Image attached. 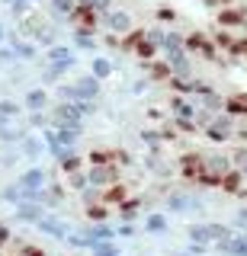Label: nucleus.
Returning <instances> with one entry per match:
<instances>
[{
  "mask_svg": "<svg viewBox=\"0 0 247 256\" xmlns=\"http://www.w3.org/2000/svg\"><path fill=\"white\" fill-rule=\"evenodd\" d=\"M10 48H13V54H20L23 61H33L36 58V45H26V42H17V38H13Z\"/></svg>",
  "mask_w": 247,
  "mask_h": 256,
  "instance_id": "obj_19",
  "label": "nucleus"
},
{
  "mask_svg": "<svg viewBox=\"0 0 247 256\" xmlns=\"http://www.w3.org/2000/svg\"><path fill=\"white\" fill-rule=\"evenodd\" d=\"M90 6H93V10H106L109 0H90Z\"/></svg>",
  "mask_w": 247,
  "mask_h": 256,
  "instance_id": "obj_34",
  "label": "nucleus"
},
{
  "mask_svg": "<svg viewBox=\"0 0 247 256\" xmlns=\"http://www.w3.org/2000/svg\"><path fill=\"white\" fill-rule=\"evenodd\" d=\"M77 45H81V48H97V38L87 36V32H77Z\"/></svg>",
  "mask_w": 247,
  "mask_h": 256,
  "instance_id": "obj_29",
  "label": "nucleus"
},
{
  "mask_svg": "<svg viewBox=\"0 0 247 256\" xmlns=\"http://www.w3.org/2000/svg\"><path fill=\"white\" fill-rule=\"evenodd\" d=\"M45 180H49V173H45L42 166H29L26 173L17 176L20 186H23V189H33V192H36V189H45Z\"/></svg>",
  "mask_w": 247,
  "mask_h": 256,
  "instance_id": "obj_4",
  "label": "nucleus"
},
{
  "mask_svg": "<svg viewBox=\"0 0 247 256\" xmlns=\"http://www.w3.org/2000/svg\"><path fill=\"white\" fill-rule=\"evenodd\" d=\"M212 42L218 45V48H228V52H231V45H234V38H231L228 32H215V38H212Z\"/></svg>",
  "mask_w": 247,
  "mask_h": 256,
  "instance_id": "obj_26",
  "label": "nucleus"
},
{
  "mask_svg": "<svg viewBox=\"0 0 247 256\" xmlns=\"http://www.w3.org/2000/svg\"><path fill=\"white\" fill-rule=\"evenodd\" d=\"M202 154H183L180 157V170H183V176H186V180H193L196 182V176L202 173Z\"/></svg>",
  "mask_w": 247,
  "mask_h": 256,
  "instance_id": "obj_9",
  "label": "nucleus"
},
{
  "mask_svg": "<svg viewBox=\"0 0 247 256\" xmlns=\"http://www.w3.org/2000/svg\"><path fill=\"white\" fill-rule=\"evenodd\" d=\"M0 116H4V118H10V122H13V118L20 116V106H17L13 100H0Z\"/></svg>",
  "mask_w": 247,
  "mask_h": 256,
  "instance_id": "obj_23",
  "label": "nucleus"
},
{
  "mask_svg": "<svg viewBox=\"0 0 247 256\" xmlns=\"http://www.w3.org/2000/svg\"><path fill=\"white\" fill-rule=\"evenodd\" d=\"M116 234H122V237H132V234H135V228H132V224H122V228H119Z\"/></svg>",
  "mask_w": 247,
  "mask_h": 256,
  "instance_id": "obj_32",
  "label": "nucleus"
},
{
  "mask_svg": "<svg viewBox=\"0 0 247 256\" xmlns=\"http://www.w3.org/2000/svg\"><path fill=\"white\" fill-rule=\"evenodd\" d=\"M74 90H77V100H97V96H100V80L97 77H81V80H77V84H74Z\"/></svg>",
  "mask_w": 247,
  "mask_h": 256,
  "instance_id": "obj_10",
  "label": "nucleus"
},
{
  "mask_svg": "<svg viewBox=\"0 0 247 256\" xmlns=\"http://www.w3.org/2000/svg\"><path fill=\"white\" fill-rule=\"evenodd\" d=\"M167 228H170V224H167L164 214H148V218H145V230H148V234H164Z\"/></svg>",
  "mask_w": 247,
  "mask_h": 256,
  "instance_id": "obj_18",
  "label": "nucleus"
},
{
  "mask_svg": "<svg viewBox=\"0 0 247 256\" xmlns=\"http://www.w3.org/2000/svg\"><path fill=\"white\" fill-rule=\"evenodd\" d=\"M209 6H225V4H231V0H205Z\"/></svg>",
  "mask_w": 247,
  "mask_h": 256,
  "instance_id": "obj_36",
  "label": "nucleus"
},
{
  "mask_svg": "<svg viewBox=\"0 0 247 256\" xmlns=\"http://www.w3.org/2000/svg\"><path fill=\"white\" fill-rule=\"evenodd\" d=\"M36 224H39V230H45V234H49V237H55V240H65V237L71 234L65 221H58V218H49V214H42V218H39Z\"/></svg>",
  "mask_w": 247,
  "mask_h": 256,
  "instance_id": "obj_6",
  "label": "nucleus"
},
{
  "mask_svg": "<svg viewBox=\"0 0 247 256\" xmlns=\"http://www.w3.org/2000/svg\"><path fill=\"white\" fill-rule=\"evenodd\" d=\"M106 22H109V29H116V32H129V29H132V16L122 13V10L106 13Z\"/></svg>",
  "mask_w": 247,
  "mask_h": 256,
  "instance_id": "obj_13",
  "label": "nucleus"
},
{
  "mask_svg": "<svg viewBox=\"0 0 247 256\" xmlns=\"http://www.w3.org/2000/svg\"><path fill=\"white\" fill-rule=\"evenodd\" d=\"M161 20L164 22H173V20H177V13H173V10H161Z\"/></svg>",
  "mask_w": 247,
  "mask_h": 256,
  "instance_id": "obj_33",
  "label": "nucleus"
},
{
  "mask_svg": "<svg viewBox=\"0 0 247 256\" xmlns=\"http://www.w3.org/2000/svg\"><path fill=\"white\" fill-rule=\"evenodd\" d=\"M218 22L221 26H247V13L244 10H221Z\"/></svg>",
  "mask_w": 247,
  "mask_h": 256,
  "instance_id": "obj_15",
  "label": "nucleus"
},
{
  "mask_svg": "<svg viewBox=\"0 0 247 256\" xmlns=\"http://www.w3.org/2000/svg\"><path fill=\"white\" fill-rule=\"evenodd\" d=\"M23 256H45L42 250H33V246H23Z\"/></svg>",
  "mask_w": 247,
  "mask_h": 256,
  "instance_id": "obj_35",
  "label": "nucleus"
},
{
  "mask_svg": "<svg viewBox=\"0 0 247 256\" xmlns=\"http://www.w3.org/2000/svg\"><path fill=\"white\" fill-rule=\"evenodd\" d=\"M39 150H42V141H39V138H23L20 154H26V157H39Z\"/></svg>",
  "mask_w": 247,
  "mask_h": 256,
  "instance_id": "obj_21",
  "label": "nucleus"
},
{
  "mask_svg": "<svg viewBox=\"0 0 247 256\" xmlns=\"http://www.w3.org/2000/svg\"><path fill=\"white\" fill-rule=\"evenodd\" d=\"M90 253H93V256H122V250H119L113 240H93Z\"/></svg>",
  "mask_w": 247,
  "mask_h": 256,
  "instance_id": "obj_16",
  "label": "nucleus"
},
{
  "mask_svg": "<svg viewBox=\"0 0 247 256\" xmlns=\"http://www.w3.org/2000/svg\"><path fill=\"white\" fill-rule=\"evenodd\" d=\"M4 4H13V0H4Z\"/></svg>",
  "mask_w": 247,
  "mask_h": 256,
  "instance_id": "obj_40",
  "label": "nucleus"
},
{
  "mask_svg": "<svg viewBox=\"0 0 247 256\" xmlns=\"http://www.w3.org/2000/svg\"><path fill=\"white\" fill-rule=\"evenodd\" d=\"M103 202H109V205H116V202H119V205H122V202H125V189H122V186H119V189L113 186V189L106 192V196H103Z\"/></svg>",
  "mask_w": 247,
  "mask_h": 256,
  "instance_id": "obj_25",
  "label": "nucleus"
},
{
  "mask_svg": "<svg viewBox=\"0 0 247 256\" xmlns=\"http://www.w3.org/2000/svg\"><path fill=\"white\" fill-rule=\"evenodd\" d=\"M23 138H26V134H23L20 128H10V125H7V128H0V141H7V144H13V141H23Z\"/></svg>",
  "mask_w": 247,
  "mask_h": 256,
  "instance_id": "obj_24",
  "label": "nucleus"
},
{
  "mask_svg": "<svg viewBox=\"0 0 247 256\" xmlns=\"http://www.w3.org/2000/svg\"><path fill=\"white\" fill-rule=\"evenodd\" d=\"M244 160H247V148H234V150H231V166H241Z\"/></svg>",
  "mask_w": 247,
  "mask_h": 256,
  "instance_id": "obj_27",
  "label": "nucleus"
},
{
  "mask_svg": "<svg viewBox=\"0 0 247 256\" xmlns=\"http://www.w3.org/2000/svg\"><path fill=\"white\" fill-rule=\"evenodd\" d=\"M42 208H39L36 202H23V205H17V221H29V224H36L39 218H42Z\"/></svg>",
  "mask_w": 247,
  "mask_h": 256,
  "instance_id": "obj_12",
  "label": "nucleus"
},
{
  "mask_svg": "<svg viewBox=\"0 0 247 256\" xmlns=\"http://www.w3.org/2000/svg\"><path fill=\"white\" fill-rule=\"evenodd\" d=\"M87 180H90V186H109L119 180V170L116 166H93V170H87Z\"/></svg>",
  "mask_w": 247,
  "mask_h": 256,
  "instance_id": "obj_7",
  "label": "nucleus"
},
{
  "mask_svg": "<svg viewBox=\"0 0 247 256\" xmlns=\"http://www.w3.org/2000/svg\"><path fill=\"white\" fill-rule=\"evenodd\" d=\"M84 234L90 237V240H113V237H116V230L109 228V224L97 221V224H90V228H84Z\"/></svg>",
  "mask_w": 247,
  "mask_h": 256,
  "instance_id": "obj_14",
  "label": "nucleus"
},
{
  "mask_svg": "<svg viewBox=\"0 0 247 256\" xmlns=\"http://www.w3.org/2000/svg\"><path fill=\"white\" fill-rule=\"evenodd\" d=\"M141 141H148V148H157L161 134H157V132H141Z\"/></svg>",
  "mask_w": 247,
  "mask_h": 256,
  "instance_id": "obj_30",
  "label": "nucleus"
},
{
  "mask_svg": "<svg viewBox=\"0 0 247 256\" xmlns=\"http://www.w3.org/2000/svg\"><path fill=\"white\" fill-rule=\"evenodd\" d=\"M205 138H212L215 144H225L234 138V116H228V112H218V116L212 118L209 125H205Z\"/></svg>",
  "mask_w": 247,
  "mask_h": 256,
  "instance_id": "obj_1",
  "label": "nucleus"
},
{
  "mask_svg": "<svg viewBox=\"0 0 247 256\" xmlns=\"http://www.w3.org/2000/svg\"><path fill=\"white\" fill-rule=\"evenodd\" d=\"M244 182H247V180H244V173L237 170V166H231V170L221 176V186H218V189H221V192H228V196H237V192L244 189Z\"/></svg>",
  "mask_w": 247,
  "mask_h": 256,
  "instance_id": "obj_8",
  "label": "nucleus"
},
{
  "mask_svg": "<svg viewBox=\"0 0 247 256\" xmlns=\"http://www.w3.org/2000/svg\"><path fill=\"white\" fill-rule=\"evenodd\" d=\"M183 45H186V52H199L202 58L215 61V48H218V45H215L209 36H202V32H193V36H186V42H183Z\"/></svg>",
  "mask_w": 247,
  "mask_h": 256,
  "instance_id": "obj_3",
  "label": "nucleus"
},
{
  "mask_svg": "<svg viewBox=\"0 0 247 256\" xmlns=\"http://www.w3.org/2000/svg\"><path fill=\"white\" fill-rule=\"evenodd\" d=\"M45 58H49L52 64H65V68H74V64H77L74 52H71V48H65V45H52Z\"/></svg>",
  "mask_w": 247,
  "mask_h": 256,
  "instance_id": "obj_11",
  "label": "nucleus"
},
{
  "mask_svg": "<svg viewBox=\"0 0 247 256\" xmlns=\"http://www.w3.org/2000/svg\"><path fill=\"white\" fill-rule=\"evenodd\" d=\"M237 170H241V173H244V180H247V160H244V164H241V166H237Z\"/></svg>",
  "mask_w": 247,
  "mask_h": 256,
  "instance_id": "obj_37",
  "label": "nucleus"
},
{
  "mask_svg": "<svg viewBox=\"0 0 247 256\" xmlns=\"http://www.w3.org/2000/svg\"><path fill=\"white\" fill-rule=\"evenodd\" d=\"M45 102H49V93H45L42 86H36V90H29V93H26V106L33 109V112H39V109L45 106Z\"/></svg>",
  "mask_w": 247,
  "mask_h": 256,
  "instance_id": "obj_17",
  "label": "nucleus"
},
{
  "mask_svg": "<svg viewBox=\"0 0 247 256\" xmlns=\"http://www.w3.org/2000/svg\"><path fill=\"white\" fill-rule=\"evenodd\" d=\"M0 42H4V26H0Z\"/></svg>",
  "mask_w": 247,
  "mask_h": 256,
  "instance_id": "obj_39",
  "label": "nucleus"
},
{
  "mask_svg": "<svg viewBox=\"0 0 247 256\" xmlns=\"http://www.w3.org/2000/svg\"><path fill=\"white\" fill-rule=\"evenodd\" d=\"M221 256H247V234H231L218 244H212Z\"/></svg>",
  "mask_w": 247,
  "mask_h": 256,
  "instance_id": "obj_2",
  "label": "nucleus"
},
{
  "mask_svg": "<svg viewBox=\"0 0 247 256\" xmlns=\"http://www.w3.org/2000/svg\"><path fill=\"white\" fill-rule=\"evenodd\" d=\"M234 224H237V228H241V230L247 228V208H241V212L234 214Z\"/></svg>",
  "mask_w": 247,
  "mask_h": 256,
  "instance_id": "obj_31",
  "label": "nucleus"
},
{
  "mask_svg": "<svg viewBox=\"0 0 247 256\" xmlns=\"http://www.w3.org/2000/svg\"><path fill=\"white\" fill-rule=\"evenodd\" d=\"M68 182H71V189H87V186H90V180H87V170L68 173Z\"/></svg>",
  "mask_w": 247,
  "mask_h": 256,
  "instance_id": "obj_22",
  "label": "nucleus"
},
{
  "mask_svg": "<svg viewBox=\"0 0 247 256\" xmlns=\"http://www.w3.org/2000/svg\"><path fill=\"white\" fill-rule=\"evenodd\" d=\"M52 4H55V10H58V13H74V0H52Z\"/></svg>",
  "mask_w": 247,
  "mask_h": 256,
  "instance_id": "obj_28",
  "label": "nucleus"
},
{
  "mask_svg": "<svg viewBox=\"0 0 247 256\" xmlns=\"http://www.w3.org/2000/svg\"><path fill=\"white\" fill-rule=\"evenodd\" d=\"M113 74V64H109L106 58H93V77L103 80V77H109Z\"/></svg>",
  "mask_w": 247,
  "mask_h": 256,
  "instance_id": "obj_20",
  "label": "nucleus"
},
{
  "mask_svg": "<svg viewBox=\"0 0 247 256\" xmlns=\"http://www.w3.org/2000/svg\"><path fill=\"white\" fill-rule=\"evenodd\" d=\"M167 256H196V253H189V250H186V253H167Z\"/></svg>",
  "mask_w": 247,
  "mask_h": 256,
  "instance_id": "obj_38",
  "label": "nucleus"
},
{
  "mask_svg": "<svg viewBox=\"0 0 247 256\" xmlns=\"http://www.w3.org/2000/svg\"><path fill=\"white\" fill-rule=\"evenodd\" d=\"M202 170H212V173H218V176H225L231 170V157L228 154H221V150H209V154H202Z\"/></svg>",
  "mask_w": 247,
  "mask_h": 256,
  "instance_id": "obj_5",
  "label": "nucleus"
}]
</instances>
